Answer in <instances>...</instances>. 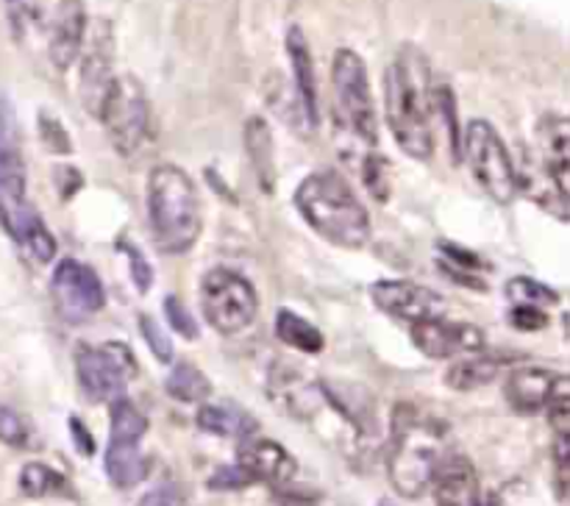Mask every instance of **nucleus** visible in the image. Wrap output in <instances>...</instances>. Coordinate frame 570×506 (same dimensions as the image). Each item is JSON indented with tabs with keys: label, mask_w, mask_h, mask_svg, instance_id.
I'll use <instances>...</instances> for the list:
<instances>
[{
	"label": "nucleus",
	"mask_w": 570,
	"mask_h": 506,
	"mask_svg": "<svg viewBox=\"0 0 570 506\" xmlns=\"http://www.w3.org/2000/svg\"><path fill=\"white\" fill-rule=\"evenodd\" d=\"M434 87L426 56L412 44L401 48L384 76V109L395 142L412 159L434 153Z\"/></svg>",
	"instance_id": "1"
},
{
	"label": "nucleus",
	"mask_w": 570,
	"mask_h": 506,
	"mask_svg": "<svg viewBox=\"0 0 570 506\" xmlns=\"http://www.w3.org/2000/svg\"><path fill=\"white\" fill-rule=\"evenodd\" d=\"M449 454V428L443 423L406 404L393 411L387 473L395 493L404 498H421L432 487L434 473Z\"/></svg>",
	"instance_id": "2"
},
{
	"label": "nucleus",
	"mask_w": 570,
	"mask_h": 506,
	"mask_svg": "<svg viewBox=\"0 0 570 506\" xmlns=\"http://www.w3.org/2000/svg\"><path fill=\"white\" fill-rule=\"evenodd\" d=\"M295 209L328 242L365 248L371 242V215L343 176L317 170L295 189Z\"/></svg>",
	"instance_id": "3"
},
{
	"label": "nucleus",
	"mask_w": 570,
	"mask_h": 506,
	"mask_svg": "<svg viewBox=\"0 0 570 506\" xmlns=\"http://www.w3.org/2000/svg\"><path fill=\"white\" fill-rule=\"evenodd\" d=\"M148 217L154 237L167 254L193 248L204 226L198 187L178 165H159L148 176Z\"/></svg>",
	"instance_id": "4"
},
{
	"label": "nucleus",
	"mask_w": 570,
	"mask_h": 506,
	"mask_svg": "<svg viewBox=\"0 0 570 506\" xmlns=\"http://www.w3.org/2000/svg\"><path fill=\"white\" fill-rule=\"evenodd\" d=\"M332 106L334 120L345 133L365 145L379 142L376 109H373L371 78L362 56L351 48H340L332 65Z\"/></svg>",
	"instance_id": "5"
},
{
	"label": "nucleus",
	"mask_w": 570,
	"mask_h": 506,
	"mask_svg": "<svg viewBox=\"0 0 570 506\" xmlns=\"http://www.w3.org/2000/svg\"><path fill=\"white\" fill-rule=\"evenodd\" d=\"M98 117L120 156H134L150 139V103L134 76H115L98 106Z\"/></svg>",
	"instance_id": "6"
},
{
	"label": "nucleus",
	"mask_w": 570,
	"mask_h": 506,
	"mask_svg": "<svg viewBox=\"0 0 570 506\" xmlns=\"http://www.w3.org/2000/svg\"><path fill=\"white\" fill-rule=\"evenodd\" d=\"M200 309L206 323L220 334H239L256 320L259 295L237 270L215 267L200 281Z\"/></svg>",
	"instance_id": "7"
},
{
	"label": "nucleus",
	"mask_w": 570,
	"mask_h": 506,
	"mask_svg": "<svg viewBox=\"0 0 570 506\" xmlns=\"http://www.w3.org/2000/svg\"><path fill=\"white\" fill-rule=\"evenodd\" d=\"M462 153H465L468 167H471L479 187L495 204H512V198L518 195V170L512 165L504 139L499 137V131L488 120L468 122Z\"/></svg>",
	"instance_id": "8"
},
{
	"label": "nucleus",
	"mask_w": 570,
	"mask_h": 506,
	"mask_svg": "<svg viewBox=\"0 0 570 506\" xmlns=\"http://www.w3.org/2000/svg\"><path fill=\"white\" fill-rule=\"evenodd\" d=\"M137 376V356L117 339L104 345H81L76 350V378L92 404H111L122 398L128 378Z\"/></svg>",
	"instance_id": "9"
},
{
	"label": "nucleus",
	"mask_w": 570,
	"mask_h": 506,
	"mask_svg": "<svg viewBox=\"0 0 570 506\" xmlns=\"http://www.w3.org/2000/svg\"><path fill=\"white\" fill-rule=\"evenodd\" d=\"M50 289H53L59 315L70 323H83L95 311L104 309L106 304L100 278L95 276L92 267L81 265L76 259L59 261V267L53 270V278H50Z\"/></svg>",
	"instance_id": "10"
},
{
	"label": "nucleus",
	"mask_w": 570,
	"mask_h": 506,
	"mask_svg": "<svg viewBox=\"0 0 570 506\" xmlns=\"http://www.w3.org/2000/svg\"><path fill=\"white\" fill-rule=\"evenodd\" d=\"M410 337L415 348L429 359H454V356L479 354L484 348L482 328L468 320H449L443 315L415 323Z\"/></svg>",
	"instance_id": "11"
},
{
	"label": "nucleus",
	"mask_w": 570,
	"mask_h": 506,
	"mask_svg": "<svg viewBox=\"0 0 570 506\" xmlns=\"http://www.w3.org/2000/svg\"><path fill=\"white\" fill-rule=\"evenodd\" d=\"M371 298L384 315L410 323V326L432 320L445 311L443 295L415 281H376L371 287Z\"/></svg>",
	"instance_id": "12"
},
{
	"label": "nucleus",
	"mask_w": 570,
	"mask_h": 506,
	"mask_svg": "<svg viewBox=\"0 0 570 506\" xmlns=\"http://www.w3.org/2000/svg\"><path fill=\"white\" fill-rule=\"evenodd\" d=\"M532 167L562 195L570 192V126L562 115H546L538 122Z\"/></svg>",
	"instance_id": "13"
},
{
	"label": "nucleus",
	"mask_w": 570,
	"mask_h": 506,
	"mask_svg": "<svg viewBox=\"0 0 570 506\" xmlns=\"http://www.w3.org/2000/svg\"><path fill=\"white\" fill-rule=\"evenodd\" d=\"M115 42H111V26L109 22H95L92 37H89L87 53H81V98L89 111L98 115V106L104 100L106 89L115 81Z\"/></svg>",
	"instance_id": "14"
},
{
	"label": "nucleus",
	"mask_w": 570,
	"mask_h": 506,
	"mask_svg": "<svg viewBox=\"0 0 570 506\" xmlns=\"http://www.w3.org/2000/svg\"><path fill=\"white\" fill-rule=\"evenodd\" d=\"M87 42V9L83 0H59L53 22H50L48 53L56 70H67L81 56Z\"/></svg>",
	"instance_id": "15"
},
{
	"label": "nucleus",
	"mask_w": 570,
	"mask_h": 506,
	"mask_svg": "<svg viewBox=\"0 0 570 506\" xmlns=\"http://www.w3.org/2000/svg\"><path fill=\"white\" fill-rule=\"evenodd\" d=\"M434 493L438 506H482V489H479L476 467L468 456L451 450L443 459L440 470L434 473V482L429 487Z\"/></svg>",
	"instance_id": "16"
},
{
	"label": "nucleus",
	"mask_w": 570,
	"mask_h": 506,
	"mask_svg": "<svg viewBox=\"0 0 570 506\" xmlns=\"http://www.w3.org/2000/svg\"><path fill=\"white\" fill-rule=\"evenodd\" d=\"M237 465H243L254 476V482H267L276 487L287 484L298 473V462L293 459V454L284 445L265 437L243 439Z\"/></svg>",
	"instance_id": "17"
},
{
	"label": "nucleus",
	"mask_w": 570,
	"mask_h": 506,
	"mask_svg": "<svg viewBox=\"0 0 570 506\" xmlns=\"http://www.w3.org/2000/svg\"><path fill=\"white\" fill-rule=\"evenodd\" d=\"M267 393H271V398L278 406H284L295 417H309L317 409V404L326 400L321 384L312 381L309 376H304L295 367H289L287 361L273 365L271 376H267Z\"/></svg>",
	"instance_id": "18"
},
{
	"label": "nucleus",
	"mask_w": 570,
	"mask_h": 506,
	"mask_svg": "<svg viewBox=\"0 0 570 506\" xmlns=\"http://www.w3.org/2000/svg\"><path fill=\"white\" fill-rule=\"evenodd\" d=\"M287 53L289 65H293L295 78V100H298V111L306 120V126L315 128L321 120V106H317V81H315V65H312L309 42H306L301 28H289L287 33Z\"/></svg>",
	"instance_id": "19"
},
{
	"label": "nucleus",
	"mask_w": 570,
	"mask_h": 506,
	"mask_svg": "<svg viewBox=\"0 0 570 506\" xmlns=\"http://www.w3.org/2000/svg\"><path fill=\"white\" fill-rule=\"evenodd\" d=\"M557 378L560 373L546 370V367H518L507 378L504 395L512 409L521 415H534V411L546 409L557 387Z\"/></svg>",
	"instance_id": "20"
},
{
	"label": "nucleus",
	"mask_w": 570,
	"mask_h": 506,
	"mask_svg": "<svg viewBox=\"0 0 570 506\" xmlns=\"http://www.w3.org/2000/svg\"><path fill=\"white\" fill-rule=\"evenodd\" d=\"M245 148H248L250 165H254L256 181L265 192H273L276 187V145H273L271 126L262 117H250L245 122Z\"/></svg>",
	"instance_id": "21"
},
{
	"label": "nucleus",
	"mask_w": 570,
	"mask_h": 506,
	"mask_svg": "<svg viewBox=\"0 0 570 506\" xmlns=\"http://www.w3.org/2000/svg\"><path fill=\"white\" fill-rule=\"evenodd\" d=\"M198 426L206 434H217V437L228 439H248L259 431V423L248 415L245 409L232 404H206L198 409Z\"/></svg>",
	"instance_id": "22"
},
{
	"label": "nucleus",
	"mask_w": 570,
	"mask_h": 506,
	"mask_svg": "<svg viewBox=\"0 0 570 506\" xmlns=\"http://www.w3.org/2000/svg\"><path fill=\"white\" fill-rule=\"evenodd\" d=\"M104 467L109 482L120 489L137 487L150 470L148 459L139 450V443H109L104 454Z\"/></svg>",
	"instance_id": "23"
},
{
	"label": "nucleus",
	"mask_w": 570,
	"mask_h": 506,
	"mask_svg": "<svg viewBox=\"0 0 570 506\" xmlns=\"http://www.w3.org/2000/svg\"><path fill=\"white\" fill-rule=\"evenodd\" d=\"M501 373V361L493 356H462L454 365L445 370V384L451 389H460V393H471V389L484 387V384L493 381Z\"/></svg>",
	"instance_id": "24"
},
{
	"label": "nucleus",
	"mask_w": 570,
	"mask_h": 506,
	"mask_svg": "<svg viewBox=\"0 0 570 506\" xmlns=\"http://www.w3.org/2000/svg\"><path fill=\"white\" fill-rule=\"evenodd\" d=\"M276 337L289 348L304 350V354H321L326 348V337H323L321 328L289 309L276 311Z\"/></svg>",
	"instance_id": "25"
},
{
	"label": "nucleus",
	"mask_w": 570,
	"mask_h": 506,
	"mask_svg": "<svg viewBox=\"0 0 570 506\" xmlns=\"http://www.w3.org/2000/svg\"><path fill=\"white\" fill-rule=\"evenodd\" d=\"M11 237H14L17 242H20L22 248L33 256V259L42 261V265L45 261H53L56 239H53V234L48 231V226H45L42 217H39L31 206H26V209H22V215H20V220H17Z\"/></svg>",
	"instance_id": "26"
},
{
	"label": "nucleus",
	"mask_w": 570,
	"mask_h": 506,
	"mask_svg": "<svg viewBox=\"0 0 570 506\" xmlns=\"http://www.w3.org/2000/svg\"><path fill=\"white\" fill-rule=\"evenodd\" d=\"M167 395H173L181 404H200L212 395V381L206 378V373L200 367H195L193 361H178L173 365V370L167 373L165 381Z\"/></svg>",
	"instance_id": "27"
},
{
	"label": "nucleus",
	"mask_w": 570,
	"mask_h": 506,
	"mask_svg": "<svg viewBox=\"0 0 570 506\" xmlns=\"http://www.w3.org/2000/svg\"><path fill=\"white\" fill-rule=\"evenodd\" d=\"M145 434H148V417L128 398L111 400L109 443H142Z\"/></svg>",
	"instance_id": "28"
},
{
	"label": "nucleus",
	"mask_w": 570,
	"mask_h": 506,
	"mask_svg": "<svg viewBox=\"0 0 570 506\" xmlns=\"http://www.w3.org/2000/svg\"><path fill=\"white\" fill-rule=\"evenodd\" d=\"M20 489L28 498H48L65 493V478L45 462H28L20 470Z\"/></svg>",
	"instance_id": "29"
},
{
	"label": "nucleus",
	"mask_w": 570,
	"mask_h": 506,
	"mask_svg": "<svg viewBox=\"0 0 570 506\" xmlns=\"http://www.w3.org/2000/svg\"><path fill=\"white\" fill-rule=\"evenodd\" d=\"M507 295H510L515 306H538V309H543V306L560 304V292L557 289L546 287V284L534 281L529 276L510 278L507 281Z\"/></svg>",
	"instance_id": "30"
},
{
	"label": "nucleus",
	"mask_w": 570,
	"mask_h": 506,
	"mask_svg": "<svg viewBox=\"0 0 570 506\" xmlns=\"http://www.w3.org/2000/svg\"><path fill=\"white\" fill-rule=\"evenodd\" d=\"M0 443L9 448H31L33 443V431L26 417L6 404H0Z\"/></svg>",
	"instance_id": "31"
},
{
	"label": "nucleus",
	"mask_w": 570,
	"mask_h": 506,
	"mask_svg": "<svg viewBox=\"0 0 570 506\" xmlns=\"http://www.w3.org/2000/svg\"><path fill=\"white\" fill-rule=\"evenodd\" d=\"M139 331H142L145 343H148V348L154 350L156 359L165 361V365H170V361H173V343H170V337H167L165 328H161L159 323H156L150 315H139Z\"/></svg>",
	"instance_id": "32"
},
{
	"label": "nucleus",
	"mask_w": 570,
	"mask_h": 506,
	"mask_svg": "<svg viewBox=\"0 0 570 506\" xmlns=\"http://www.w3.org/2000/svg\"><path fill=\"white\" fill-rule=\"evenodd\" d=\"M362 178H365V187L371 189L373 198L387 200L390 195V167L382 156H367L365 167H362Z\"/></svg>",
	"instance_id": "33"
},
{
	"label": "nucleus",
	"mask_w": 570,
	"mask_h": 506,
	"mask_svg": "<svg viewBox=\"0 0 570 506\" xmlns=\"http://www.w3.org/2000/svg\"><path fill=\"white\" fill-rule=\"evenodd\" d=\"M165 315H167V320H170V326L176 328V331L181 334L184 339H198L200 337L198 323L193 320L189 309L181 304V300L176 298V295H167V298H165Z\"/></svg>",
	"instance_id": "34"
},
{
	"label": "nucleus",
	"mask_w": 570,
	"mask_h": 506,
	"mask_svg": "<svg viewBox=\"0 0 570 506\" xmlns=\"http://www.w3.org/2000/svg\"><path fill=\"white\" fill-rule=\"evenodd\" d=\"M248 484H254V476H250L243 465H223L217 467L209 478V489H220V493L245 489Z\"/></svg>",
	"instance_id": "35"
},
{
	"label": "nucleus",
	"mask_w": 570,
	"mask_h": 506,
	"mask_svg": "<svg viewBox=\"0 0 570 506\" xmlns=\"http://www.w3.org/2000/svg\"><path fill=\"white\" fill-rule=\"evenodd\" d=\"M39 128H42V139H45V145H48V150H53V153H70V150H72L70 137H67L65 126H61L56 117L42 115V120H39Z\"/></svg>",
	"instance_id": "36"
},
{
	"label": "nucleus",
	"mask_w": 570,
	"mask_h": 506,
	"mask_svg": "<svg viewBox=\"0 0 570 506\" xmlns=\"http://www.w3.org/2000/svg\"><path fill=\"white\" fill-rule=\"evenodd\" d=\"M510 323L521 331H540V328L549 326V315L538 306H515L510 315Z\"/></svg>",
	"instance_id": "37"
},
{
	"label": "nucleus",
	"mask_w": 570,
	"mask_h": 506,
	"mask_svg": "<svg viewBox=\"0 0 570 506\" xmlns=\"http://www.w3.org/2000/svg\"><path fill=\"white\" fill-rule=\"evenodd\" d=\"M128 261H131V278L134 284H137L139 292H148L150 284H154V270H150L148 259H142V254H139L134 245H128Z\"/></svg>",
	"instance_id": "38"
},
{
	"label": "nucleus",
	"mask_w": 570,
	"mask_h": 506,
	"mask_svg": "<svg viewBox=\"0 0 570 506\" xmlns=\"http://www.w3.org/2000/svg\"><path fill=\"white\" fill-rule=\"evenodd\" d=\"M70 434H72V443H76V448L81 450L83 456L95 454V439L89 437L87 426H83V423L78 420V417H70Z\"/></svg>",
	"instance_id": "39"
},
{
	"label": "nucleus",
	"mask_w": 570,
	"mask_h": 506,
	"mask_svg": "<svg viewBox=\"0 0 570 506\" xmlns=\"http://www.w3.org/2000/svg\"><path fill=\"white\" fill-rule=\"evenodd\" d=\"M139 506H181V498H178L173 487H159L154 489V493L145 495V498L139 500Z\"/></svg>",
	"instance_id": "40"
}]
</instances>
